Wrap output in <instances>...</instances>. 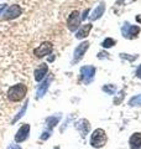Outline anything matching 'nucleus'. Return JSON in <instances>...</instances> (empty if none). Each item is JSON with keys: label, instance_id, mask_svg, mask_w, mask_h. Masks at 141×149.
I'll return each instance as SVG.
<instances>
[{"label": "nucleus", "instance_id": "nucleus-19", "mask_svg": "<svg viewBox=\"0 0 141 149\" xmlns=\"http://www.w3.org/2000/svg\"><path fill=\"white\" fill-rule=\"evenodd\" d=\"M26 107H27L26 104H25V106H24V107H22V109H21L20 112H19V114L16 116V117H15V118H14V120H12V122H16V120H17L19 118H21V117H22V114H24V112H25V111H26Z\"/></svg>", "mask_w": 141, "mask_h": 149}, {"label": "nucleus", "instance_id": "nucleus-17", "mask_svg": "<svg viewBox=\"0 0 141 149\" xmlns=\"http://www.w3.org/2000/svg\"><path fill=\"white\" fill-rule=\"evenodd\" d=\"M129 104H130V106H141V95L133 97V98L130 100Z\"/></svg>", "mask_w": 141, "mask_h": 149}, {"label": "nucleus", "instance_id": "nucleus-9", "mask_svg": "<svg viewBox=\"0 0 141 149\" xmlns=\"http://www.w3.org/2000/svg\"><path fill=\"white\" fill-rule=\"evenodd\" d=\"M89 47V42L88 41H84V42L79 44L76 50H74V57H73V62H78L79 60H81L83 57V55L86 54V51L88 50Z\"/></svg>", "mask_w": 141, "mask_h": 149}, {"label": "nucleus", "instance_id": "nucleus-4", "mask_svg": "<svg viewBox=\"0 0 141 149\" xmlns=\"http://www.w3.org/2000/svg\"><path fill=\"white\" fill-rule=\"evenodd\" d=\"M52 50H53V46L51 42H42L39 47H36L34 50V54L37 58H41V57H45V56L47 55H50L51 52H52Z\"/></svg>", "mask_w": 141, "mask_h": 149}, {"label": "nucleus", "instance_id": "nucleus-12", "mask_svg": "<svg viewBox=\"0 0 141 149\" xmlns=\"http://www.w3.org/2000/svg\"><path fill=\"white\" fill-rule=\"evenodd\" d=\"M131 149H141V133H134L129 139Z\"/></svg>", "mask_w": 141, "mask_h": 149}, {"label": "nucleus", "instance_id": "nucleus-15", "mask_svg": "<svg viewBox=\"0 0 141 149\" xmlns=\"http://www.w3.org/2000/svg\"><path fill=\"white\" fill-rule=\"evenodd\" d=\"M59 116H57V117H55V116H52V117H48L46 119V123H47V125H48V128H53V127H56L57 125V123H58V120H59Z\"/></svg>", "mask_w": 141, "mask_h": 149}, {"label": "nucleus", "instance_id": "nucleus-5", "mask_svg": "<svg viewBox=\"0 0 141 149\" xmlns=\"http://www.w3.org/2000/svg\"><path fill=\"white\" fill-rule=\"evenodd\" d=\"M79 22H81V17H79V13L78 11H72L70 15L67 19V26L70 31H74L79 26Z\"/></svg>", "mask_w": 141, "mask_h": 149}, {"label": "nucleus", "instance_id": "nucleus-16", "mask_svg": "<svg viewBox=\"0 0 141 149\" xmlns=\"http://www.w3.org/2000/svg\"><path fill=\"white\" fill-rule=\"evenodd\" d=\"M48 81H46V82H44L42 85L39 87V90H37V97H42L45 95V92H46V90L48 88Z\"/></svg>", "mask_w": 141, "mask_h": 149}, {"label": "nucleus", "instance_id": "nucleus-2", "mask_svg": "<svg viewBox=\"0 0 141 149\" xmlns=\"http://www.w3.org/2000/svg\"><path fill=\"white\" fill-rule=\"evenodd\" d=\"M108 141L106 138V134L103 129L98 128L93 132L92 137H91V146L94 147V148H102L105 146V143Z\"/></svg>", "mask_w": 141, "mask_h": 149}, {"label": "nucleus", "instance_id": "nucleus-20", "mask_svg": "<svg viewBox=\"0 0 141 149\" xmlns=\"http://www.w3.org/2000/svg\"><path fill=\"white\" fill-rule=\"evenodd\" d=\"M103 91H105L106 93H109V95H113L114 93V91H115V87L114 86H110V87H103Z\"/></svg>", "mask_w": 141, "mask_h": 149}, {"label": "nucleus", "instance_id": "nucleus-1", "mask_svg": "<svg viewBox=\"0 0 141 149\" xmlns=\"http://www.w3.org/2000/svg\"><path fill=\"white\" fill-rule=\"evenodd\" d=\"M27 92V87L24 83H17L15 86H11L8 90V98L11 102H20L25 98Z\"/></svg>", "mask_w": 141, "mask_h": 149}, {"label": "nucleus", "instance_id": "nucleus-6", "mask_svg": "<svg viewBox=\"0 0 141 149\" xmlns=\"http://www.w3.org/2000/svg\"><path fill=\"white\" fill-rule=\"evenodd\" d=\"M29 133H30V125L29 124H22L20 129L17 130V133L15 134V142L16 143H21V142H25L27 137H29Z\"/></svg>", "mask_w": 141, "mask_h": 149}, {"label": "nucleus", "instance_id": "nucleus-14", "mask_svg": "<svg viewBox=\"0 0 141 149\" xmlns=\"http://www.w3.org/2000/svg\"><path fill=\"white\" fill-rule=\"evenodd\" d=\"M104 10H105V5L104 4H100L99 6H98L95 10H94L93 13H92V16H91V19L92 20H97V19H99L102 15H103V13H104Z\"/></svg>", "mask_w": 141, "mask_h": 149}, {"label": "nucleus", "instance_id": "nucleus-21", "mask_svg": "<svg viewBox=\"0 0 141 149\" xmlns=\"http://www.w3.org/2000/svg\"><path fill=\"white\" fill-rule=\"evenodd\" d=\"M50 132H44V133H42V136H41V139H42V141H45V139H47V138H48L50 137Z\"/></svg>", "mask_w": 141, "mask_h": 149}, {"label": "nucleus", "instance_id": "nucleus-13", "mask_svg": "<svg viewBox=\"0 0 141 149\" xmlns=\"http://www.w3.org/2000/svg\"><path fill=\"white\" fill-rule=\"evenodd\" d=\"M91 30H92V24H86V25H83L81 29L78 30L76 37H77V39H84V37L88 36V34H89V31H91Z\"/></svg>", "mask_w": 141, "mask_h": 149}, {"label": "nucleus", "instance_id": "nucleus-8", "mask_svg": "<svg viewBox=\"0 0 141 149\" xmlns=\"http://www.w3.org/2000/svg\"><path fill=\"white\" fill-rule=\"evenodd\" d=\"M121 31H123V34H124L125 37H128V39H134V37L138 36V34L140 32V27L130 25V24H125Z\"/></svg>", "mask_w": 141, "mask_h": 149}, {"label": "nucleus", "instance_id": "nucleus-7", "mask_svg": "<svg viewBox=\"0 0 141 149\" xmlns=\"http://www.w3.org/2000/svg\"><path fill=\"white\" fill-rule=\"evenodd\" d=\"M81 73H82V78L86 85H88V83H91L92 80L94 78V73H95V68H94L93 66H84L82 67L81 70Z\"/></svg>", "mask_w": 141, "mask_h": 149}, {"label": "nucleus", "instance_id": "nucleus-10", "mask_svg": "<svg viewBox=\"0 0 141 149\" xmlns=\"http://www.w3.org/2000/svg\"><path fill=\"white\" fill-rule=\"evenodd\" d=\"M76 128L79 130V133H81L82 137H86L89 133V130H91V124H89V122L87 119H81L77 122Z\"/></svg>", "mask_w": 141, "mask_h": 149}, {"label": "nucleus", "instance_id": "nucleus-3", "mask_svg": "<svg viewBox=\"0 0 141 149\" xmlns=\"http://www.w3.org/2000/svg\"><path fill=\"white\" fill-rule=\"evenodd\" d=\"M21 13H22V9L19 5H11L0 14V15H1L0 19H1V20H11V19H15L19 15H21Z\"/></svg>", "mask_w": 141, "mask_h": 149}, {"label": "nucleus", "instance_id": "nucleus-22", "mask_svg": "<svg viewBox=\"0 0 141 149\" xmlns=\"http://www.w3.org/2000/svg\"><path fill=\"white\" fill-rule=\"evenodd\" d=\"M9 149H21L20 146H17V144H11L10 147H9Z\"/></svg>", "mask_w": 141, "mask_h": 149}, {"label": "nucleus", "instance_id": "nucleus-18", "mask_svg": "<svg viewBox=\"0 0 141 149\" xmlns=\"http://www.w3.org/2000/svg\"><path fill=\"white\" fill-rule=\"evenodd\" d=\"M115 42H116V41H115V40H113V39H105L104 41H103L102 46H103V47L109 49V47H111L113 45H115Z\"/></svg>", "mask_w": 141, "mask_h": 149}, {"label": "nucleus", "instance_id": "nucleus-11", "mask_svg": "<svg viewBox=\"0 0 141 149\" xmlns=\"http://www.w3.org/2000/svg\"><path fill=\"white\" fill-rule=\"evenodd\" d=\"M47 71H48V67H47L46 63H41L40 66H37V67L35 68V80H36L37 82L42 81V80L45 78Z\"/></svg>", "mask_w": 141, "mask_h": 149}, {"label": "nucleus", "instance_id": "nucleus-23", "mask_svg": "<svg viewBox=\"0 0 141 149\" xmlns=\"http://www.w3.org/2000/svg\"><path fill=\"white\" fill-rule=\"evenodd\" d=\"M136 74H138V77H140L141 78V65L139 66V68H138V71H136Z\"/></svg>", "mask_w": 141, "mask_h": 149}]
</instances>
